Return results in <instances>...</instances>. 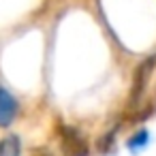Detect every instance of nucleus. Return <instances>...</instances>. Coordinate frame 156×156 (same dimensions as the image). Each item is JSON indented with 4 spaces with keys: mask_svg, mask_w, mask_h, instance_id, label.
<instances>
[{
    "mask_svg": "<svg viewBox=\"0 0 156 156\" xmlns=\"http://www.w3.org/2000/svg\"><path fill=\"white\" fill-rule=\"evenodd\" d=\"M154 69H156V56L145 58L135 69V73H133V88H130V105H137L141 101V96H143V92L147 88V81H150Z\"/></svg>",
    "mask_w": 156,
    "mask_h": 156,
    "instance_id": "1",
    "label": "nucleus"
},
{
    "mask_svg": "<svg viewBox=\"0 0 156 156\" xmlns=\"http://www.w3.org/2000/svg\"><path fill=\"white\" fill-rule=\"evenodd\" d=\"M62 152L64 156H88V143L79 137V133L71 126H60Z\"/></svg>",
    "mask_w": 156,
    "mask_h": 156,
    "instance_id": "2",
    "label": "nucleus"
},
{
    "mask_svg": "<svg viewBox=\"0 0 156 156\" xmlns=\"http://www.w3.org/2000/svg\"><path fill=\"white\" fill-rule=\"evenodd\" d=\"M17 98L5 88V86H0V128H7L13 124L15 115H17Z\"/></svg>",
    "mask_w": 156,
    "mask_h": 156,
    "instance_id": "3",
    "label": "nucleus"
},
{
    "mask_svg": "<svg viewBox=\"0 0 156 156\" xmlns=\"http://www.w3.org/2000/svg\"><path fill=\"white\" fill-rule=\"evenodd\" d=\"M0 156H22V141L17 135H7L0 139Z\"/></svg>",
    "mask_w": 156,
    "mask_h": 156,
    "instance_id": "4",
    "label": "nucleus"
},
{
    "mask_svg": "<svg viewBox=\"0 0 156 156\" xmlns=\"http://www.w3.org/2000/svg\"><path fill=\"white\" fill-rule=\"evenodd\" d=\"M147 139H150V133H147L145 128H141V130H137V133L126 141V147H128L130 152H135V154H137L141 147H145V145H147Z\"/></svg>",
    "mask_w": 156,
    "mask_h": 156,
    "instance_id": "5",
    "label": "nucleus"
},
{
    "mask_svg": "<svg viewBox=\"0 0 156 156\" xmlns=\"http://www.w3.org/2000/svg\"><path fill=\"white\" fill-rule=\"evenodd\" d=\"M113 137H115V128H113L111 133H107V135L98 141V145H96V147H98V152H101V154H107V150H109V147H111V143H113Z\"/></svg>",
    "mask_w": 156,
    "mask_h": 156,
    "instance_id": "6",
    "label": "nucleus"
},
{
    "mask_svg": "<svg viewBox=\"0 0 156 156\" xmlns=\"http://www.w3.org/2000/svg\"><path fill=\"white\" fill-rule=\"evenodd\" d=\"M34 156H51V154H47V152H37Z\"/></svg>",
    "mask_w": 156,
    "mask_h": 156,
    "instance_id": "7",
    "label": "nucleus"
}]
</instances>
